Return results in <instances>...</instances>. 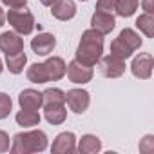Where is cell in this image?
I'll list each match as a JSON object with an SVG mask.
<instances>
[{"label":"cell","instance_id":"1","mask_svg":"<svg viewBox=\"0 0 154 154\" xmlns=\"http://www.w3.org/2000/svg\"><path fill=\"white\" fill-rule=\"evenodd\" d=\"M102 53H103V35H100L91 27L82 33L78 47H76V53H74L76 54L74 60H78L84 65L94 67L102 58Z\"/></svg>","mask_w":154,"mask_h":154},{"label":"cell","instance_id":"2","mask_svg":"<svg viewBox=\"0 0 154 154\" xmlns=\"http://www.w3.org/2000/svg\"><path fill=\"white\" fill-rule=\"evenodd\" d=\"M45 149H47V134L40 129L15 134L9 147L13 154H33V152H42Z\"/></svg>","mask_w":154,"mask_h":154},{"label":"cell","instance_id":"3","mask_svg":"<svg viewBox=\"0 0 154 154\" xmlns=\"http://www.w3.org/2000/svg\"><path fill=\"white\" fill-rule=\"evenodd\" d=\"M8 22L11 24V27L18 33V35H31L35 29V17L31 11H27L26 8L20 9H9V13L6 15Z\"/></svg>","mask_w":154,"mask_h":154},{"label":"cell","instance_id":"4","mask_svg":"<svg viewBox=\"0 0 154 154\" xmlns=\"http://www.w3.org/2000/svg\"><path fill=\"white\" fill-rule=\"evenodd\" d=\"M98 65H100V72L105 78H120L125 72V60H122L114 54L102 56L98 60Z\"/></svg>","mask_w":154,"mask_h":154},{"label":"cell","instance_id":"5","mask_svg":"<svg viewBox=\"0 0 154 154\" xmlns=\"http://www.w3.org/2000/svg\"><path fill=\"white\" fill-rule=\"evenodd\" d=\"M65 102L69 109L76 114H84L91 103V96L85 89H69L65 93Z\"/></svg>","mask_w":154,"mask_h":154},{"label":"cell","instance_id":"6","mask_svg":"<svg viewBox=\"0 0 154 154\" xmlns=\"http://www.w3.org/2000/svg\"><path fill=\"white\" fill-rule=\"evenodd\" d=\"M152 69H154V60H152L150 53H140L138 56H134V60L131 63L132 74L140 80H149L152 76Z\"/></svg>","mask_w":154,"mask_h":154},{"label":"cell","instance_id":"7","mask_svg":"<svg viewBox=\"0 0 154 154\" xmlns=\"http://www.w3.org/2000/svg\"><path fill=\"white\" fill-rule=\"evenodd\" d=\"M65 74H67V78L72 82V84H87L93 80V67L89 65H84L80 63L78 60H72L67 69H65Z\"/></svg>","mask_w":154,"mask_h":154},{"label":"cell","instance_id":"8","mask_svg":"<svg viewBox=\"0 0 154 154\" xmlns=\"http://www.w3.org/2000/svg\"><path fill=\"white\" fill-rule=\"evenodd\" d=\"M0 51L6 56L24 51V38L17 31H6L0 35Z\"/></svg>","mask_w":154,"mask_h":154},{"label":"cell","instance_id":"9","mask_svg":"<svg viewBox=\"0 0 154 154\" xmlns=\"http://www.w3.org/2000/svg\"><path fill=\"white\" fill-rule=\"evenodd\" d=\"M51 152L53 154H71V152H76V136L69 131L65 132H60L53 145H51Z\"/></svg>","mask_w":154,"mask_h":154},{"label":"cell","instance_id":"10","mask_svg":"<svg viewBox=\"0 0 154 154\" xmlns=\"http://www.w3.org/2000/svg\"><path fill=\"white\" fill-rule=\"evenodd\" d=\"M49 8H51V15L56 20L67 22L76 17V4L72 0H54Z\"/></svg>","mask_w":154,"mask_h":154},{"label":"cell","instance_id":"11","mask_svg":"<svg viewBox=\"0 0 154 154\" xmlns=\"http://www.w3.org/2000/svg\"><path fill=\"white\" fill-rule=\"evenodd\" d=\"M116 26V20H114V15L111 13H103V11H94L93 17H91V27L94 31H98L100 35H109Z\"/></svg>","mask_w":154,"mask_h":154},{"label":"cell","instance_id":"12","mask_svg":"<svg viewBox=\"0 0 154 154\" xmlns=\"http://www.w3.org/2000/svg\"><path fill=\"white\" fill-rule=\"evenodd\" d=\"M54 45H56V38H54V35H51V33H38V35L31 40V49H33V53H36V54H40V56H47L49 53H53Z\"/></svg>","mask_w":154,"mask_h":154},{"label":"cell","instance_id":"13","mask_svg":"<svg viewBox=\"0 0 154 154\" xmlns=\"http://www.w3.org/2000/svg\"><path fill=\"white\" fill-rule=\"evenodd\" d=\"M44 63V69H45V74H47V80L49 82H56V80H62L63 76H65V62L60 58V56H51L47 58Z\"/></svg>","mask_w":154,"mask_h":154},{"label":"cell","instance_id":"14","mask_svg":"<svg viewBox=\"0 0 154 154\" xmlns=\"http://www.w3.org/2000/svg\"><path fill=\"white\" fill-rule=\"evenodd\" d=\"M18 103L22 109H29V111H38L44 105V96L42 93L35 91V89H24L18 94Z\"/></svg>","mask_w":154,"mask_h":154},{"label":"cell","instance_id":"15","mask_svg":"<svg viewBox=\"0 0 154 154\" xmlns=\"http://www.w3.org/2000/svg\"><path fill=\"white\" fill-rule=\"evenodd\" d=\"M44 116L51 125H62L67 118L65 103H44Z\"/></svg>","mask_w":154,"mask_h":154},{"label":"cell","instance_id":"16","mask_svg":"<svg viewBox=\"0 0 154 154\" xmlns=\"http://www.w3.org/2000/svg\"><path fill=\"white\" fill-rule=\"evenodd\" d=\"M80 154H96L102 150V140L94 134H84L78 141V147H76Z\"/></svg>","mask_w":154,"mask_h":154},{"label":"cell","instance_id":"17","mask_svg":"<svg viewBox=\"0 0 154 154\" xmlns=\"http://www.w3.org/2000/svg\"><path fill=\"white\" fill-rule=\"evenodd\" d=\"M15 120H17V123H18L20 127L29 129V127H35V125H38V123H40V114H38V111L22 109V111H18V112H17Z\"/></svg>","mask_w":154,"mask_h":154},{"label":"cell","instance_id":"18","mask_svg":"<svg viewBox=\"0 0 154 154\" xmlns=\"http://www.w3.org/2000/svg\"><path fill=\"white\" fill-rule=\"evenodd\" d=\"M26 63H27V56H26L24 51H20L17 54H8L6 56V65H8L9 72H13V74H20L24 71Z\"/></svg>","mask_w":154,"mask_h":154},{"label":"cell","instance_id":"19","mask_svg":"<svg viewBox=\"0 0 154 154\" xmlns=\"http://www.w3.org/2000/svg\"><path fill=\"white\" fill-rule=\"evenodd\" d=\"M136 27L147 36L152 38L154 36V15L152 13H143L136 18Z\"/></svg>","mask_w":154,"mask_h":154},{"label":"cell","instance_id":"20","mask_svg":"<svg viewBox=\"0 0 154 154\" xmlns=\"http://www.w3.org/2000/svg\"><path fill=\"white\" fill-rule=\"evenodd\" d=\"M118 38H120L123 44H127L132 51L140 49V47H141V44H143V40L140 38V35H138L134 29H129V27L122 29V31H120V35H118Z\"/></svg>","mask_w":154,"mask_h":154},{"label":"cell","instance_id":"21","mask_svg":"<svg viewBox=\"0 0 154 154\" xmlns=\"http://www.w3.org/2000/svg\"><path fill=\"white\" fill-rule=\"evenodd\" d=\"M140 0H116V15L129 18L136 13Z\"/></svg>","mask_w":154,"mask_h":154},{"label":"cell","instance_id":"22","mask_svg":"<svg viewBox=\"0 0 154 154\" xmlns=\"http://www.w3.org/2000/svg\"><path fill=\"white\" fill-rule=\"evenodd\" d=\"M27 80L33 82V84H47V74H45V69H44V63H33L29 69H27Z\"/></svg>","mask_w":154,"mask_h":154},{"label":"cell","instance_id":"23","mask_svg":"<svg viewBox=\"0 0 154 154\" xmlns=\"http://www.w3.org/2000/svg\"><path fill=\"white\" fill-rule=\"evenodd\" d=\"M132 53H134V51H132L127 44H123L120 38H114V40L111 42V54H114V56H118V58H122V60H127Z\"/></svg>","mask_w":154,"mask_h":154},{"label":"cell","instance_id":"24","mask_svg":"<svg viewBox=\"0 0 154 154\" xmlns=\"http://www.w3.org/2000/svg\"><path fill=\"white\" fill-rule=\"evenodd\" d=\"M44 103H65V93L56 87H49L42 93Z\"/></svg>","mask_w":154,"mask_h":154},{"label":"cell","instance_id":"25","mask_svg":"<svg viewBox=\"0 0 154 154\" xmlns=\"http://www.w3.org/2000/svg\"><path fill=\"white\" fill-rule=\"evenodd\" d=\"M11 109H13V102H11L9 94L0 93V120L8 118L9 112H11Z\"/></svg>","mask_w":154,"mask_h":154},{"label":"cell","instance_id":"26","mask_svg":"<svg viewBox=\"0 0 154 154\" xmlns=\"http://www.w3.org/2000/svg\"><path fill=\"white\" fill-rule=\"evenodd\" d=\"M96 11H103V13H116V0H98L96 2Z\"/></svg>","mask_w":154,"mask_h":154},{"label":"cell","instance_id":"27","mask_svg":"<svg viewBox=\"0 0 154 154\" xmlns=\"http://www.w3.org/2000/svg\"><path fill=\"white\" fill-rule=\"evenodd\" d=\"M140 152H143V154H152L154 152V136L152 134H147L140 141Z\"/></svg>","mask_w":154,"mask_h":154},{"label":"cell","instance_id":"28","mask_svg":"<svg viewBox=\"0 0 154 154\" xmlns=\"http://www.w3.org/2000/svg\"><path fill=\"white\" fill-rule=\"evenodd\" d=\"M11 147V140H9V134L6 131H0V152H8Z\"/></svg>","mask_w":154,"mask_h":154},{"label":"cell","instance_id":"29","mask_svg":"<svg viewBox=\"0 0 154 154\" xmlns=\"http://www.w3.org/2000/svg\"><path fill=\"white\" fill-rule=\"evenodd\" d=\"M2 4L8 6L9 9H20V8H26L27 0H2Z\"/></svg>","mask_w":154,"mask_h":154},{"label":"cell","instance_id":"30","mask_svg":"<svg viewBox=\"0 0 154 154\" xmlns=\"http://www.w3.org/2000/svg\"><path fill=\"white\" fill-rule=\"evenodd\" d=\"M141 8L145 9V13L154 15V0H141Z\"/></svg>","mask_w":154,"mask_h":154},{"label":"cell","instance_id":"31","mask_svg":"<svg viewBox=\"0 0 154 154\" xmlns=\"http://www.w3.org/2000/svg\"><path fill=\"white\" fill-rule=\"evenodd\" d=\"M4 22H6V15H4V11H2V8H0V27L4 26Z\"/></svg>","mask_w":154,"mask_h":154},{"label":"cell","instance_id":"32","mask_svg":"<svg viewBox=\"0 0 154 154\" xmlns=\"http://www.w3.org/2000/svg\"><path fill=\"white\" fill-rule=\"evenodd\" d=\"M40 2H42V6H47V8H49V6L54 2V0H40Z\"/></svg>","mask_w":154,"mask_h":154},{"label":"cell","instance_id":"33","mask_svg":"<svg viewBox=\"0 0 154 154\" xmlns=\"http://www.w3.org/2000/svg\"><path fill=\"white\" fill-rule=\"evenodd\" d=\"M4 71V63H2V60H0V72Z\"/></svg>","mask_w":154,"mask_h":154},{"label":"cell","instance_id":"34","mask_svg":"<svg viewBox=\"0 0 154 154\" xmlns=\"http://www.w3.org/2000/svg\"><path fill=\"white\" fill-rule=\"evenodd\" d=\"M82 2H87V0H82Z\"/></svg>","mask_w":154,"mask_h":154}]
</instances>
